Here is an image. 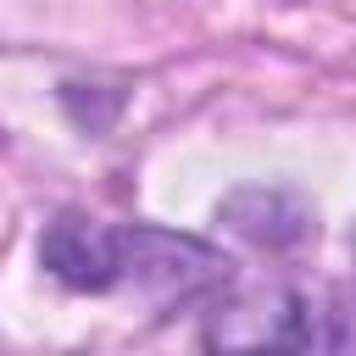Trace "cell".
Returning a JSON list of instances; mask_svg holds the SVG:
<instances>
[{"instance_id":"obj_3","label":"cell","mask_w":356,"mask_h":356,"mask_svg":"<svg viewBox=\"0 0 356 356\" xmlns=\"http://www.w3.org/2000/svg\"><path fill=\"white\" fill-rule=\"evenodd\" d=\"M39 261L56 284L83 289V295H106L122 284V228L83 217V211H61L39 234Z\"/></svg>"},{"instance_id":"obj_4","label":"cell","mask_w":356,"mask_h":356,"mask_svg":"<svg viewBox=\"0 0 356 356\" xmlns=\"http://www.w3.org/2000/svg\"><path fill=\"white\" fill-rule=\"evenodd\" d=\"M217 222H228L239 239L267 245V250H289V245H306V239L317 234L312 200H300L295 189H267V184L234 189V195L217 206Z\"/></svg>"},{"instance_id":"obj_2","label":"cell","mask_w":356,"mask_h":356,"mask_svg":"<svg viewBox=\"0 0 356 356\" xmlns=\"http://www.w3.org/2000/svg\"><path fill=\"white\" fill-rule=\"evenodd\" d=\"M228 278H234V261L206 239L167 234L150 222L122 228V284L145 289L150 300H200V295H217Z\"/></svg>"},{"instance_id":"obj_1","label":"cell","mask_w":356,"mask_h":356,"mask_svg":"<svg viewBox=\"0 0 356 356\" xmlns=\"http://www.w3.org/2000/svg\"><path fill=\"white\" fill-rule=\"evenodd\" d=\"M206 345H295V350H339L356 345L350 312H339L328 295L306 289H273L261 300L217 312Z\"/></svg>"}]
</instances>
